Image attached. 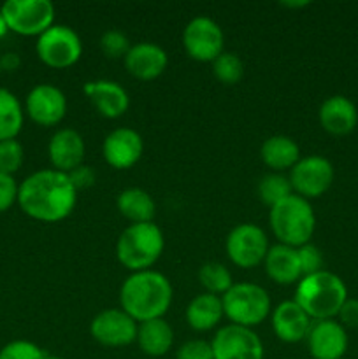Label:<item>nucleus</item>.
Here are the masks:
<instances>
[{
	"instance_id": "nucleus-1",
	"label": "nucleus",
	"mask_w": 358,
	"mask_h": 359,
	"mask_svg": "<svg viewBox=\"0 0 358 359\" xmlns=\"http://www.w3.org/2000/svg\"><path fill=\"white\" fill-rule=\"evenodd\" d=\"M77 189L69 174L46 168L28 175L18 189V205L41 223H60L76 209Z\"/></svg>"
},
{
	"instance_id": "nucleus-2",
	"label": "nucleus",
	"mask_w": 358,
	"mask_h": 359,
	"mask_svg": "<svg viewBox=\"0 0 358 359\" xmlns=\"http://www.w3.org/2000/svg\"><path fill=\"white\" fill-rule=\"evenodd\" d=\"M119 304L137 323L164 318L172 304L171 280L157 270L133 272L119 290Z\"/></svg>"
},
{
	"instance_id": "nucleus-3",
	"label": "nucleus",
	"mask_w": 358,
	"mask_h": 359,
	"mask_svg": "<svg viewBox=\"0 0 358 359\" xmlns=\"http://www.w3.org/2000/svg\"><path fill=\"white\" fill-rule=\"evenodd\" d=\"M293 300L312 321H326L337 318L347 300V290L339 276L329 270H319L298 280Z\"/></svg>"
},
{
	"instance_id": "nucleus-4",
	"label": "nucleus",
	"mask_w": 358,
	"mask_h": 359,
	"mask_svg": "<svg viewBox=\"0 0 358 359\" xmlns=\"http://www.w3.org/2000/svg\"><path fill=\"white\" fill-rule=\"evenodd\" d=\"M165 249L164 231L158 224H128L116 242V258L130 272H144L160 259Z\"/></svg>"
},
{
	"instance_id": "nucleus-5",
	"label": "nucleus",
	"mask_w": 358,
	"mask_h": 359,
	"mask_svg": "<svg viewBox=\"0 0 358 359\" xmlns=\"http://www.w3.org/2000/svg\"><path fill=\"white\" fill-rule=\"evenodd\" d=\"M269 224L279 244L302 248L309 244L316 228V216L309 200L290 195L270 207Z\"/></svg>"
},
{
	"instance_id": "nucleus-6",
	"label": "nucleus",
	"mask_w": 358,
	"mask_h": 359,
	"mask_svg": "<svg viewBox=\"0 0 358 359\" xmlns=\"http://www.w3.org/2000/svg\"><path fill=\"white\" fill-rule=\"evenodd\" d=\"M225 318L230 325L255 328L269 318L270 297L262 286L253 283H235L227 293L221 297Z\"/></svg>"
},
{
	"instance_id": "nucleus-7",
	"label": "nucleus",
	"mask_w": 358,
	"mask_h": 359,
	"mask_svg": "<svg viewBox=\"0 0 358 359\" xmlns=\"http://www.w3.org/2000/svg\"><path fill=\"white\" fill-rule=\"evenodd\" d=\"M35 51L44 65L63 70L79 62L83 55V42L74 28L67 25H53L44 34L39 35Z\"/></svg>"
},
{
	"instance_id": "nucleus-8",
	"label": "nucleus",
	"mask_w": 358,
	"mask_h": 359,
	"mask_svg": "<svg viewBox=\"0 0 358 359\" xmlns=\"http://www.w3.org/2000/svg\"><path fill=\"white\" fill-rule=\"evenodd\" d=\"M14 34L34 37L55 25V6L49 0H7L0 9Z\"/></svg>"
},
{
	"instance_id": "nucleus-9",
	"label": "nucleus",
	"mask_w": 358,
	"mask_h": 359,
	"mask_svg": "<svg viewBox=\"0 0 358 359\" xmlns=\"http://www.w3.org/2000/svg\"><path fill=\"white\" fill-rule=\"evenodd\" d=\"M225 249L235 266L256 269L262 265L269 252V241H267L265 231L258 224L241 223L232 228L230 233L227 235Z\"/></svg>"
},
{
	"instance_id": "nucleus-10",
	"label": "nucleus",
	"mask_w": 358,
	"mask_h": 359,
	"mask_svg": "<svg viewBox=\"0 0 358 359\" xmlns=\"http://www.w3.org/2000/svg\"><path fill=\"white\" fill-rule=\"evenodd\" d=\"M223 30L207 16L193 18L183 30V48L195 62L213 63L223 53Z\"/></svg>"
},
{
	"instance_id": "nucleus-11",
	"label": "nucleus",
	"mask_w": 358,
	"mask_h": 359,
	"mask_svg": "<svg viewBox=\"0 0 358 359\" xmlns=\"http://www.w3.org/2000/svg\"><path fill=\"white\" fill-rule=\"evenodd\" d=\"M333 165L326 158L311 154L298 160V163L290 170L288 179L295 195L311 200L325 195L333 184Z\"/></svg>"
},
{
	"instance_id": "nucleus-12",
	"label": "nucleus",
	"mask_w": 358,
	"mask_h": 359,
	"mask_svg": "<svg viewBox=\"0 0 358 359\" xmlns=\"http://www.w3.org/2000/svg\"><path fill=\"white\" fill-rule=\"evenodd\" d=\"M214 359H263L265 349L251 328L237 325L221 326L211 340Z\"/></svg>"
},
{
	"instance_id": "nucleus-13",
	"label": "nucleus",
	"mask_w": 358,
	"mask_h": 359,
	"mask_svg": "<svg viewBox=\"0 0 358 359\" xmlns=\"http://www.w3.org/2000/svg\"><path fill=\"white\" fill-rule=\"evenodd\" d=\"M137 321L123 309H105L98 312L90 323V335L104 347H126L135 342Z\"/></svg>"
},
{
	"instance_id": "nucleus-14",
	"label": "nucleus",
	"mask_w": 358,
	"mask_h": 359,
	"mask_svg": "<svg viewBox=\"0 0 358 359\" xmlns=\"http://www.w3.org/2000/svg\"><path fill=\"white\" fill-rule=\"evenodd\" d=\"M25 109L35 125L49 128L60 125L65 118L67 98L63 91L53 84H37L27 95Z\"/></svg>"
},
{
	"instance_id": "nucleus-15",
	"label": "nucleus",
	"mask_w": 358,
	"mask_h": 359,
	"mask_svg": "<svg viewBox=\"0 0 358 359\" xmlns=\"http://www.w3.org/2000/svg\"><path fill=\"white\" fill-rule=\"evenodd\" d=\"M144 153V142L139 132L133 128H116L109 133L102 144L105 163L116 170H128L139 163Z\"/></svg>"
},
{
	"instance_id": "nucleus-16",
	"label": "nucleus",
	"mask_w": 358,
	"mask_h": 359,
	"mask_svg": "<svg viewBox=\"0 0 358 359\" xmlns=\"http://www.w3.org/2000/svg\"><path fill=\"white\" fill-rule=\"evenodd\" d=\"M305 340L312 359H343L347 351L346 328L336 319L312 323Z\"/></svg>"
},
{
	"instance_id": "nucleus-17",
	"label": "nucleus",
	"mask_w": 358,
	"mask_h": 359,
	"mask_svg": "<svg viewBox=\"0 0 358 359\" xmlns=\"http://www.w3.org/2000/svg\"><path fill=\"white\" fill-rule=\"evenodd\" d=\"M270 321L274 335L284 344H298L305 340L312 326V319L295 300L281 302L270 312Z\"/></svg>"
},
{
	"instance_id": "nucleus-18",
	"label": "nucleus",
	"mask_w": 358,
	"mask_h": 359,
	"mask_svg": "<svg viewBox=\"0 0 358 359\" xmlns=\"http://www.w3.org/2000/svg\"><path fill=\"white\" fill-rule=\"evenodd\" d=\"M86 153L84 139L74 128H60L53 133L48 144V156L53 168L63 174H69L74 168L81 167Z\"/></svg>"
},
{
	"instance_id": "nucleus-19",
	"label": "nucleus",
	"mask_w": 358,
	"mask_h": 359,
	"mask_svg": "<svg viewBox=\"0 0 358 359\" xmlns=\"http://www.w3.org/2000/svg\"><path fill=\"white\" fill-rule=\"evenodd\" d=\"M123 62L132 77L139 81H153L165 72L168 56L165 49L154 42H139L130 48Z\"/></svg>"
},
{
	"instance_id": "nucleus-20",
	"label": "nucleus",
	"mask_w": 358,
	"mask_h": 359,
	"mask_svg": "<svg viewBox=\"0 0 358 359\" xmlns=\"http://www.w3.org/2000/svg\"><path fill=\"white\" fill-rule=\"evenodd\" d=\"M84 95L90 98L98 114L107 119H118L128 111L130 97L125 88L116 81L100 79L84 84Z\"/></svg>"
},
{
	"instance_id": "nucleus-21",
	"label": "nucleus",
	"mask_w": 358,
	"mask_h": 359,
	"mask_svg": "<svg viewBox=\"0 0 358 359\" xmlns=\"http://www.w3.org/2000/svg\"><path fill=\"white\" fill-rule=\"evenodd\" d=\"M319 125L326 133L336 137L347 135L357 128V105L344 95H333L321 104L318 112Z\"/></svg>"
},
{
	"instance_id": "nucleus-22",
	"label": "nucleus",
	"mask_w": 358,
	"mask_h": 359,
	"mask_svg": "<svg viewBox=\"0 0 358 359\" xmlns=\"http://www.w3.org/2000/svg\"><path fill=\"white\" fill-rule=\"evenodd\" d=\"M263 266L269 279L279 286H290L304 277L298 249L290 248V245L277 244L269 248V252L263 259Z\"/></svg>"
},
{
	"instance_id": "nucleus-23",
	"label": "nucleus",
	"mask_w": 358,
	"mask_h": 359,
	"mask_svg": "<svg viewBox=\"0 0 358 359\" xmlns=\"http://www.w3.org/2000/svg\"><path fill=\"white\" fill-rule=\"evenodd\" d=\"M135 342L146 356L161 358L172 349L174 332L164 318L151 319V321L139 323Z\"/></svg>"
},
{
	"instance_id": "nucleus-24",
	"label": "nucleus",
	"mask_w": 358,
	"mask_h": 359,
	"mask_svg": "<svg viewBox=\"0 0 358 359\" xmlns=\"http://www.w3.org/2000/svg\"><path fill=\"white\" fill-rule=\"evenodd\" d=\"M186 323L195 332H209L225 318L221 297L211 293L197 294L186 307Z\"/></svg>"
},
{
	"instance_id": "nucleus-25",
	"label": "nucleus",
	"mask_w": 358,
	"mask_h": 359,
	"mask_svg": "<svg viewBox=\"0 0 358 359\" xmlns=\"http://www.w3.org/2000/svg\"><path fill=\"white\" fill-rule=\"evenodd\" d=\"M262 161L270 170L281 172L291 170L300 160V149L297 142L288 135H272L260 147Z\"/></svg>"
},
{
	"instance_id": "nucleus-26",
	"label": "nucleus",
	"mask_w": 358,
	"mask_h": 359,
	"mask_svg": "<svg viewBox=\"0 0 358 359\" xmlns=\"http://www.w3.org/2000/svg\"><path fill=\"white\" fill-rule=\"evenodd\" d=\"M116 209L125 219L130 221V224L151 223L157 212L153 196L140 188L123 189L116 198Z\"/></svg>"
},
{
	"instance_id": "nucleus-27",
	"label": "nucleus",
	"mask_w": 358,
	"mask_h": 359,
	"mask_svg": "<svg viewBox=\"0 0 358 359\" xmlns=\"http://www.w3.org/2000/svg\"><path fill=\"white\" fill-rule=\"evenodd\" d=\"M23 126V107L16 95L0 88V142L16 139Z\"/></svg>"
},
{
	"instance_id": "nucleus-28",
	"label": "nucleus",
	"mask_w": 358,
	"mask_h": 359,
	"mask_svg": "<svg viewBox=\"0 0 358 359\" xmlns=\"http://www.w3.org/2000/svg\"><path fill=\"white\" fill-rule=\"evenodd\" d=\"M199 283L206 290V293L216 294V297H223L234 286L230 270L220 262L204 263L199 270Z\"/></svg>"
},
{
	"instance_id": "nucleus-29",
	"label": "nucleus",
	"mask_w": 358,
	"mask_h": 359,
	"mask_svg": "<svg viewBox=\"0 0 358 359\" xmlns=\"http://www.w3.org/2000/svg\"><path fill=\"white\" fill-rule=\"evenodd\" d=\"M256 193H258L260 202H263L269 207H274L276 203L283 202L284 198L293 195V189H291L290 179L284 177L283 174L272 172V174L260 179Z\"/></svg>"
},
{
	"instance_id": "nucleus-30",
	"label": "nucleus",
	"mask_w": 358,
	"mask_h": 359,
	"mask_svg": "<svg viewBox=\"0 0 358 359\" xmlns=\"http://www.w3.org/2000/svg\"><path fill=\"white\" fill-rule=\"evenodd\" d=\"M213 74L221 84L234 86L244 76V63L235 53L223 51L213 62Z\"/></svg>"
},
{
	"instance_id": "nucleus-31",
	"label": "nucleus",
	"mask_w": 358,
	"mask_h": 359,
	"mask_svg": "<svg viewBox=\"0 0 358 359\" xmlns=\"http://www.w3.org/2000/svg\"><path fill=\"white\" fill-rule=\"evenodd\" d=\"M25 160L23 146L16 139L0 142V174L13 175L21 168Z\"/></svg>"
},
{
	"instance_id": "nucleus-32",
	"label": "nucleus",
	"mask_w": 358,
	"mask_h": 359,
	"mask_svg": "<svg viewBox=\"0 0 358 359\" xmlns=\"http://www.w3.org/2000/svg\"><path fill=\"white\" fill-rule=\"evenodd\" d=\"M130 41L123 32L111 28V30L104 32L100 37V49L104 53V56L111 60H119L125 58L130 51Z\"/></svg>"
},
{
	"instance_id": "nucleus-33",
	"label": "nucleus",
	"mask_w": 358,
	"mask_h": 359,
	"mask_svg": "<svg viewBox=\"0 0 358 359\" xmlns=\"http://www.w3.org/2000/svg\"><path fill=\"white\" fill-rule=\"evenodd\" d=\"M48 354L34 342L13 340L0 349V359H46Z\"/></svg>"
},
{
	"instance_id": "nucleus-34",
	"label": "nucleus",
	"mask_w": 358,
	"mask_h": 359,
	"mask_svg": "<svg viewBox=\"0 0 358 359\" xmlns=\"http://www.w3.org/2000/svg\"><path fill=\"white\" fill-rule=\"evenodd\" d=\"M175 359H214L213 346L202 339L188 340L179 347Z\"/></svg>"
},
{
	"instance_id": "nucleus-35",
	"label": "nucleus",
	"mask_w": 358,
	"mask_h": 359,
	"mask_svg": "<svg viewBox=\"0 0 358 359\" xmlns=\"http://www.w3.org/2000/svg\"><path fill=\"white\" fill-rule=\"evenodd\" d=\"M298 249V258H300V266H302V276H311V273L319 272L323 270V256L316 245H312L311 242Z\"/></svg>"
},
{
	"instance_id": "nucleus-36",
	"label": "nucleus",
	"mask_w": 358,
	"mask_h": 359,
	"mask_svg": "<svg viewBox=\"0 0 358 359\" xmlns=\"http://www.w3.org/2000/svg\"><path fill=\"white\" fill-rule=\"evenodd\" d=\"M18 189L20 186L16 184L13 175L0 174V214L9 210L18 202Z\"/></svg>"
},
{
	"instance_id": "nucleus-37",
	"label": "nucleus",
	"mask_w": 358,
	"mask_h": 359,
	"mask_svg": "<svg viewBox=\"0 0 358 359\" xmlns=\"http://www.w3.org/2000/svg\"><path fill=\"white\" fill-rule=\"evenodd\" d=\"M70 182L74 184V188L77 191L81 189H88L95 184V172L91 170V167H86V165H81V167L74 168L72 172H69Z\"/></svg>"
},
{
	"instance_id": "nucleus-38",
	"label": "nucleus",
	"mask_w": 358,
	"mask_h": 359,
	"mask_svg": "<svg viewBox=\"0 0 358 359\" xmlns=\"http://www.w3.org/2000/svg\"><path fill=\"white\" fill-rule=\"evenodd\" d=\"M337 318H339V323L344 328H358V300L347 298L343 307H340Z\"/></svg>"
},
{
	"instance_id": "nucleus-39",
	"label": "nucleus",
	"mask_w": 358,
	"mask_h": 359,
	"mask_svg": "<svg viewBox=\"0 0 358 359\" xmlns=\"http://www.w3.org/2000/svg\"><path fill=\"white\" fill-rule=\"evenodd\" d=\"M20 65L21 58L16 53H4L2 58H0V67H2V70H7V72H14Z\"/></svg>"
},
{
	"instance_id": "nucleus-40",
	"label": "nucleus",
	"mask_w": 358,
	"mask_h": 359,
	"mask_svg": "<svg viewBox=\"0 0 358 359\" xmlns=\"http://www.w3.org/2000/svg\"><path fill=\"white\" fill-rule=\"evenodd\" d=\"M7 32H9V27H7L6 20H4L2 13H0V39H2V37H6V34H7Z\"/></svg>"
},
{
	"instance_id": "nucleus-41",
	"label": "nucleus",
	"mask_w": 358,
	"mask_h": 359,
	"mask_svg": "<svg viewBox=\"0 0 358 359\" xmlns=\"http://www.w3.org/2000/svg\"><path fill=\"white\" fill-rule=\"evenodd\" d=\"M284 7H290V9H295V7H305L307 2H283Z\"/></svg>"
},
{
	"instance_id": "nucleus-42",
	"label": "nucleus",
	"mask_w": 358,
	"mask_h": 359,
	"mask_svg": "<svg viewBox=\"0 0 358 359\" xmlns=\"http://www.w3.org/2000/svg\"><path fill=\"white\" fill-rule=\"evenodd\" d=\"M46 359H65V358H60V356H49V354H48V356H46Z\"/></svg>"
},
{
	"instance_id": "nucleus-43",
	"label": "nucleus",
	"mask_w": 358,
	"mask_h": 359,
	"mask_svg": "<svg viewBox=\"0 0 358 359\" xmlns=\"http://www.w3.org/2000/svg\"><path fill=\"white\" fill-rule=\"evenodd\" d=\"M0 74H2V67H0Z\"/></svg>"
}]
</instances>
